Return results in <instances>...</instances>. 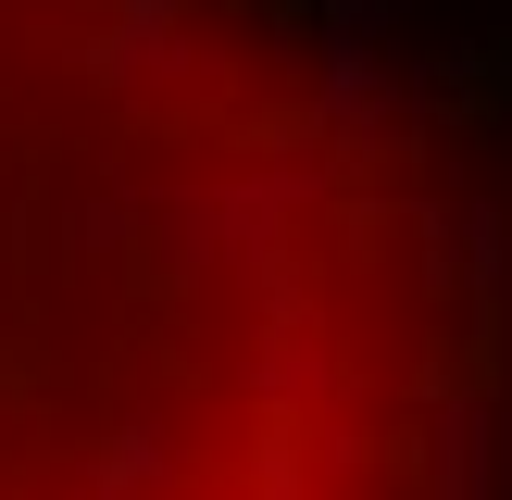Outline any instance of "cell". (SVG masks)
I'll use <instances>...</instances> for the list:
<instances>
[{"mask_svg":"<svg viewBox=\"0 0 512 500\" xmlns=\"http://www.w3.org/2000/svg\"><path fill=\"white\" fill-rule=\"evenodd\" d=\"M300 200H313V163H263V175H238V188H200V200L163 213V263L175 275H275Z\"/></svg>","mask_w":512,"mask_h":500,"instance_id":"1","label":"cell"},{"mask_svg":"<svg viewBox=\"0 0 512 500\" xmlns=\"http://www.w3.org/2000/svg\"><path fill=\"white\" fill-rule=\"evenodd\" d=\"M88 63L100 75H188L200 50H188V25H175V0H113V25H100Z\"/></svg>","mask_w":512,"mask_h":500,"instance_id":"2","label":"cell"},{"mask_svg":"<svg viewBox=\"0 0 512 500\" xmlns=\"http://www.w3.org/2000/svg\"><path fill=\"white\" fill-rule=\"evenodd\" d=\"M163 488H175V425L125 413L113 438H100V463H88V500H163Z\"/></svg>","mask_w":512,"mask_h":500,"instance_id":"3","label":"cell"},{"mask_svg":"<svg viewBox=\"0 0 512 500\" xmlns=\"http://www.w3.org/2000/svg\"><path fill=\"white\" fill-rule=\"evenodd\" d=\"M325 388H338L325 338H288V325H275V338H263V400H325Z\"/></svg>","mask_w":512,"mask_h":500,"instance_id":"4","label":"cell"},{"mask_svg":"<svg viewBox=\"0 0 512 500\" xmlns=\"http://www.w3.org/2000/svg\"><path fill=\"white\" fill-rule=\"evenodd\" d=\"M313 13H325V38H375V25L413 13V0H313Z\"/></svg>","mask_w":512,"mask_h":500,"instance_id":"5","label":"cell"},{"mask_svg":"<svg viewBox=\"0 0 512 500\" xmlns=\"http://www.w3.org/2000/svg\"><path fill=\"white\" fill-rule=\"evenodd\" d=\"M63 238H75V250H113V238H125V213H113V200H75Z\"/></svg>","mask_w":512,"mask_h":500,"instance_id":"6","label":"cell"}]
</instances>
